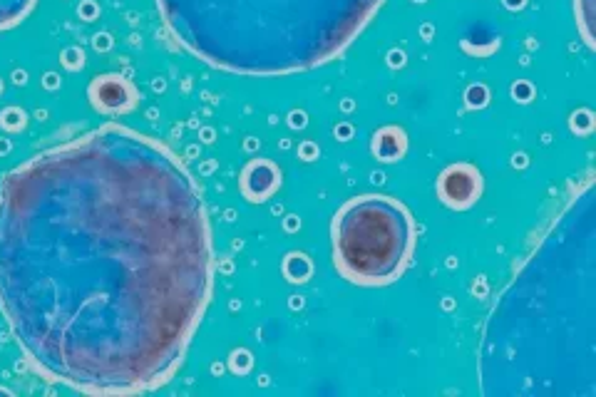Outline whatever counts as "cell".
Returning a JSON list of instances; mask_svg holds the SVG:
<instances>
[{
    "instance_id": "obj_1",
    "label": "cell",
    "mask_w": 596,
    "mask_h": 397,
    "mask_svg": "<svg viewBox=\"0 0 596 397\" xmlns=\"http://www.w3.org/2000/svg\"><path fill=\"white\" fill-rule=\"evenodd\" d=\"M214 288L197 179L107 122L0 182V313L25 360L85 395H140L182 368Z\"/></svg>"
},
{
    "instance_id": "obj_2",
    "label": "cell",
    "mask_w": 596,
    "mask_h": 397,
    "mask_svg": "<svg viewBox=\"0 0 596 397\" xmlns=\"http://www.w3.org/2000/svg\"><path fill=\"white\" fill-rule=\"evenodd\" d=\"M383 0H157L169 35L236 75H291L341 55Z\"/></svg>"
},
{
    "instance_id": "obj_3",
    "label": "cell",
    "mask_w": 596,
    "mask_h": 397,
    "mask_svg": "<svg viewBox=\"0 0 596 397\" xmlns=\"http://www.w3.org/2000/svg\"><path fill=\"white\" fill-rule=\"evenodd\" d=\"M333 261L358 286L393 283L410 264L415 226L398 199L383 194L348 199L333 219Z\"/></svg>"
},
{
    "instance_id": "obj_4",
    "label": "cell",
    "mask_w": 596,
    "mask_h": 397,
    "mask_svg": "<svg viewBox=\"0 0 596 397\" xmlns=\"http://www.w3.org/2000/svg\"><path fill=\"white\" fill-rule=\"evenodd\" d=\"M87 95H90L92 107L100 115H127V112H132L140 105V90L135 87V82L122 75H115V72L97 75L90 82Z\"/></svg>"
},
{
    "instance_id": "obj_5",
    "label": "cell",
    "mask_w": 596,
    "mask_h": 397,
    "mask_svg": "<svg viewBox=\"0 0 596 397\" xmlns=\"http://www.w3.org/2000/svg\"><path fill=\"white\" fill-rule=\"evenodd\" d=\"M438 197L450 209H470L482 197V174L472 164H450L438 177Z\"/></svg>"
},
{
    "instance_id": "obj_6",
    "label": "cell",
    "mask_w": 596,
    "mask_h": 397,
    "mask_svg": "<svg viewBox=\"0 0 596 397\" xmlns=\"http://www.w3.org/2000/svg\"><path fill=\"white\" fill-rule=\"evenodd\" d=\"M281 169L271 159H251L239 177L241 197L251 204H264L279 192Z\"/></svg>"
},
{
    "instance_id": "obj_7",
    "label": "cell",
    "mask_w": 596,
    "mask_h": 397,
    "mask_svg": "<svg viewBox=\"0 0 596 397\" xmlns=\"http://www.w3.org/2000/svg\"><path fill=\"white\" fill-rule=\"evenodd\" d=\"M371 149L375 159H380V162H398V159H403L405 152H408V134L393 125L380 127V130L373 134Z\"/></svg>"
},
{
    "instance_id": "obj_8",
    "label": "cell",
    "mask_w": 596,
    "mask_h": 397,
    "mask_svg": "<svg viewBox=\"0 0 596 397\" xmlns=\"http://www.w3.org/2000/svg\"><path fill=\"white\" fill-rule=\"evenodd\" d=\"M38 0H0V30H10L33 13Z\"/></svg>"
},
{
    "instance_id": "obj_9",
    "label": "cell",
    "mask_w": 596,
    "mask_h": 397,
    "mask_svg": "<svg viewBox=\"0 0 596 397\" xmlns=\"http://www.w3.org/2000/svg\"><path fill=\"white\" fill-rule=\"evenodd\" d=\"M25 120H28V115L23 110H18V107H8V110L0 112V127L8 132L23 130Z\"/></svg>"
},
{
    "instance_id": "obj_10",
    "label": "cell",
    "mask_w": 596,
    "mask_h": 397,
    "mask_svg": "<svg viewBox=\"0 0 596 397\" xmlns=\"http://www.w3.org/2000/svg\"><path fill=\"white\" fill-rule=\"evenodd\" d=\"M577 127H579V134H589V132H592V127H594L592 112H587V110L577 112V115L572 117V130L577 132Z\"/></svg>"
},
{
    "instance_id": "obj_11",
    "label": "cell",
    "mask_w": 596,
    "mask_h": 397,
    "mask_svg": "<svg viewBox=\"0 0 596 397\" xmlns=\"http://www.w3.org/2000/svg\"><path fill=\"white\" fill-rule=\"evenodd\" d=\"M0 90H3V85H0Z\"/></svg>"
}]
</instances>
